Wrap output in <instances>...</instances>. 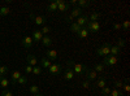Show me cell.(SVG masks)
Listing matches in <instances>:
<instances>
[{
    "mask_svg": "<svg viewBox=\"0 0 130 96\" xmlns=\"http://www.w3.org/2000/svg\"><path fill=\"white\" fill-rule=\"evenodd\" d=\"M17 83H20V84H26V83H27V77H26V75H21V77L18 78Z\"/></svg>",
    "mask_w": 130,
    "mask_h": 96,
    "instance_id": "obj_33",
    "label": "cell"
},
{
    "mask_svg": "<svg viewBox=\"0 0 130 96\" xmlns=\"http://www.w3.org/2000/svg\"><path fill=\"white\" fill-rule=\"evenodd\" d=\"M95 86H96V87H99V88H104V87L107 86V78H105V77H102V78H99V79L96 81Z\"/></svg>",
    "mask_w": 130,
    "mask_h": 96,
    "instance_id": "obj_16",
    "label": "cell"
},
{
    "mask_svg": "<svg viewBox=\"0 0 130 96\" xmlns=\"http://www.w3.org/2000/svg\"><path fill=\"white\" fill-rule=\"evenodd\" d=\"M73 20H74V17H72L70 14H69V16H67V17H65V21H67V22H72Z\"/></svg>",
    "mask_w": 130,
    "mask_h": 96,
    "instance_id": "obj_42",
    "label": "cell"
},
{
    "mask_svg": "<svg viewBox=\"0 0 130 96\" xmlns=\"http://www.w3.org/2000/svg\"><path fill=\"white\" fill-rule=\"evenodd\" d=\"M117 47L120 48V49H121L122 47H125V40H124V39H118V40H117Z\"/></svg>",
    "mask_w": 130,
    "mask_h": 96,
    "instance_id": "obj_38",
    "label": "cell"
},
{
    "mask_svg": "<svg viewBox=\"0 0 130 96\" xmlns=\"http://www.w3.org/2000/svg\"><path fill=\"white\" fill-rule=\"evenodd\" d=\"M21 44H22V47H25L26 49H29V48H31V47H32V44H34V40H32V38H31V36L26 35V36H24L22 42H21Z\"/></svg>",
    "mask_w": 130,
    "mask_h": 96,
    "instance_id": "obj_8",
    "label": "cell"
},
{
    "mask_svg": "<svg viewBox=\"0 0 130 96\" xmlns=\"http://www.w3.org/2000/svg\"><path fill=\"white\" fill-rule=\"evenodd\" d=\"M40 42H42V44L44 46V47H50V46L52 44V39H51L50 36H47V35H46V36H43Z\"/></svg>",
    "mask_w": 130,
    "mask_h": 96,
    "instance_id": "obj_20",
    "label": "cell"
},
{
    "mask_svg": "<svg viewBox=\"0 0 130 96\" xmlns=\"http://www.w3.org/2000/svg\"><path fill=\"white\" fill-rule=\"evenodd\" d=\"M32 74H35V75H39L42 74V69L37 65V66H32Z\"/></svg>",
    "mask_w": 130,
    "mask_h": 96,
    "instance_id": "obj_35",
    "label": "cell"
},
{
    "mask_svg": "<svg viewBox=\"0 0 130 96\" xmlns=\"http://www.w3.org/2000/svg\"><path fill=\"white\" fill-rule=\"evenodd\" d=\"M34 96H43V95H40V93H37V95H34Z\"/></svg>",
    "mask_w": 130,
    "mask_h": 96,
    "instance_id": "obj_46",
    "label": "cell"
},
{
    "mask_svg": "<svg viewBox=\"0 0 130 96\" xmlns=\"http://www.w3.org/2000/svg\"><path fill=\"white\" fill-rule=\"evenodd\" d=\"M55 3L57 4V10H60V12H67V10H69V8H70V4L62 2V0H56Z\"/></svg>",
    "mask_w": 130,
    "mask_h": 96,
    "instance_id": "obj_7",
    "label": "cell"
},
{
    "mask_svg": "<svg viewBox=\"0 0 130 96\" xmlns=\"http://www.w3.org/2000/svg\"><path fill=\"white\" fill-rule=\"evenodd\" d=\"M82 87H83V88H89V87H90V82H89L87 79L83 81V82H82Z\"/></svg>",
    "mask_w": 130,
    "mask_h": 96,
    "instance_id": "obj_41",
    "label": "cell"
},
{
    "mask_svg": "<svg viewBox=\"0 0 130 96\" xmlns=\"http://www.w3.org/2000/svg\"><path fill=\"white\" fill-rule=\"evenodd\" d=\"M30 92L34 93V95L39 93V87L37 86V84H32V86H30Z\"/></svg>",
    "mask_w": 130,
    "mask_h": 96,
    "instance_id": "obj_32",
    "label": "cell"
},
{
    "mask_svg": "<svg viewBox=\"0 0 130 96\" xmlns=\"http://www.w3.org/2000/svg\"><path fill=\"white\" fill-rule=\"evenodd\" d=\"M68 68L73 70L74 75H75V74H78V75H82L83 73H86V71L89 70L85 65H82V64H77V62H74L73 60H69V61H68Z\"/></svg>",
    "mask_w": 130,
    "mask_h": 96,
    "instance_id": "obj_1",
    "label": "cell"
},
{
    "mask_svg": "<svg viewBox=\"0 0 130 96\" xmlns=\"http://www.w3.org/2000/svg\"><path fill=\"white\" fill-rule=\"evenodd\" d=\"M100 16H102V14H100L99 12H92V13L90 14V18H89V21H92V22H96V21L100 18Z\"/></svg>",
    "mask_w": 130,
    "mask_h": 96,
    "instance_id": "obj_22",
    "label": "cell"
},
{
    "mask_svg": "<svg viewBox=\"0 0 130 96\" xmlns=\"http://www.w3.org/2000/svg\"><path fill=\"white\" fill-rule=\"evenodd\" d=\"M20 77H21V73L18 70L12 71V74H10V83H12V84H17V81H18Z\"/></svg>",
    "mask_w": 130,
    "mask_h": 96,
    "instance_id": "obj_11",
    "label": "cell"
},
{
    "mask_svg": "<svg viewBox=\"0 0 130 96\" xmlns=\"http://www.w3.org/2000/svg\"><path fill=\"white\" fill-rule=\"evenodd\" d=\"M10 84V81L8 79V78H5V77H3V78H0V87L2 88H4V90H7L8 88V86Z\"/></svg>",
    "mask_w": 130,
    "mask_h": 96,
    "instance_id": "obj_18",
    "label": "cell"
},
{
    "mask_svg": "<svg viewBox=\"0 0 130 96\" xmlns=\"http://www.w3.org/2000/svg\"><path fill=\"white\" fill-rule=\"evenodd\" d=\"M10 13V9L8 7H2L0 8V16H8Z\"/></svg>",
    "mask_w": 130,
    "mask_h": 96,
    "instance_id": "obj_26",
    "label": "cell"
},
{
    "mask_svg": "<svg viewBox=\"0 0 130 96\" xmlns=\"http://www.w3.org/2000/svg\"><path fill=\"white\" fill-rule=\"evenodd\" d=\"M25 71H26V73H32V66L27 65V66L25 68Z\"/></svg>",
    "mask_w": 130,
    "mask_h": 96,
    "instance_id": "obj_43",
    "label": "cell"
},
{
    "mask_svg": "<svg viewBox=\"0 0 130 96\" xmlns=\"http://www.w3.org/2000/svg\"><path fill=\"white\" fill-rule=\"evenodd\" d=\"M48 10H50V12H56V10H57V4L55 3V2H53V3H51V4H48Z\"/></svg>",
    "mask_w": 130,
    "mask_h": 96,
    "instance_id": "obj_30",
    "label": "cell"
},
{
    "mask_svg": "<svg viewBox=\"0 0 130 96\" xmlns=\"http://www.w3.org/2000/svg\"><path fill=\"white\" fill-rule=\"evenodd\" d=\"M46 55H47V59L48 60H52V61H56L57 60V52L53 51V49H48L46 52Z\"/></svg>",
    "mask_w": 130,
    "mask_h": 96,
    "instance_id": "obj_12",
    "label": "cell"
},
{
    "mask_svg": "<svg viewBox=\"0 0 130 96\" xmlns=\"http://www.w3.org/2000/svg\"><path fill=\"white\" fill-rule=\"evenodd\" d=\"M0 65H2V61H0Z\"/></svg>",
    "mask_w": 130,
    "mask_h": 96,
    "instance_id": "obj_47",
    "label": "cell"
},
{
    "mask_svg": "<svg viewBox=\"0 0 130 96\" xmlns=\"http://www.w3.org/2000/svg\"><path fill=\"white\" fill-rule=\"evenodd\" d=\"M81 13H82V9H81V8H78V7H74V8L72 9L70 16H72V17H74V18H75V17L78 18V17L81 16Z\"/></svg>",
    "mask_w": 130,
    "mask_h": 96,
    "instance_id": "obj_19",
    "label": "cell"
},
{
    "mask_svg": "<svg viewBox=\"0 0 130 96\" xmlns=\"http://www.w3.org/2000/svg\"><path fill=\"white\" fill-rule=\"evenodd\" d=\"M77 5H78V8H86V7H89L90 5V2L89 0H79V2H77Z\"/></svg>",
    "mask_w": 130,
    "mask_h": 96,
    "instance_id": "obj_25",
    "label": "cell"
},
{
    "mask_svg": "<svg viewBox=\"0 0 130 96\" xmlns=\"http://www.w3.org/2000/svg\"><path fill=\"white\" fill-rule=\"evenodd\" d=\"M89 22V17L87 16H85V14H81L78 18H77V21H75V24H77L79 27H85V25Z\"/></svg>",
    "mask_w": 130,
    "mask_h": 96,
    "instance_id": "obj_9",
    "label": "cell"
},
{
    "mask_svg": "<svg viewBox=\"0 0 130 96\" xmlns=\"http://www.w3.org/2000/svg\"><path fill=\"white\" fill-rule=\"evenodd\" d=\"M122 86H124V83H122V81H115V87L118 90V88H122Z\"/></svg>",
    "mask_w": 130,
    "mask_h": 96,
    "instance_id": "obj_39",
    "label": "cell"
},
{
    "mask_svg": "<svg viewBox=\"0 0 130 96\" xmlns=\"http://www.w3.org/2000/svg\"><path fill=\"white\" fill-rule=\"evenodd\" d=\"M70 4H72V5H77V2H75V0H72Z\"/></svg>",
    "mask_w": 130,
    "mask_h": 96,
    "instance_id": "obj_45",
    "label": "cell"
},
{
    "mask_svg": "<svg viewBox=\"0 0 130 96\" xmlns=\"http://www.w3.org/2000/svg\"><path fill=\"white\" fill-rule=\"evenodd\" d=\"M40 65H42L43 68H46V69H48V68L51 66V62H50V60H48L47 57H43V59L40 60Z\"/></svg>",
    "mask_w": 130,
    "mask_h": 96,
    "instance_id": "obj_23",
    "label": "cell"
},
{
    "mask_svg": "<svg viewBox=\"0 0 130 96\" xmlns=\"http://www.w3.org/2000/svg\"><path fill=\"white\" fill-rule=\"evenodd\" d=\"M30 20H32L35 22V25L38 26H44L46 22H47V18L46 17H43V16H34V14H30Z\"/></svg>",
    "mask_w": 130,
    "mask_h": 96,
    "instance_id": "obj_4",
    "label": "cell"
},
{
    "mask_svg": "<svg viewBox=\"0 0 130 96\" xmlns=\"http://www.w3.org/2000/svg\"><path fill=\"white\" fill-rule=\"evenodd\" d=\"M113 27H115V30H120V29H121V25H120V24H115Z\"/></svg>",
    "mask_w": 130,
    "mask_h": 96,
    "instance_id": "obj_44",
    "label": "cell"
},
{
    "mask_svg": "<svg viewBox=\"0 0 130 96\" xmlns=\"http://www.w3.org/2000/svg\"><path fill=\"white\" fill-rule=\"evenodd\" d=\"M31 38H32V40H34V42H40L42 38H43V34L40 33V30H34V31H32Z\"/></svg>",
    "mask_w": 130,
    "mask_h": 96,
    "instance_id": "obj_14",
    "label": "cell"
},
{
    "mask_svg": "<svg viewBox=\"0 0 130 96\" xmlns=\"http://www.w3.org/2000/svg\"><path fill=\"white\" fill-rule=\"evenodd\" d=\"M50 31H51V27H50V26H46V25H44V26L42 27V30H40V33L43 34V36H44V34H48Z\"/></svg>",
    "mask_w": 130,
    "mask_h": 96,
    "instance_id": "obj_34",
    "label": "cell"
},
{
    "mask_svg": "<svg viewBox=\"0 0 130 96\" xmlns=\"http://www.w3.org/2000/svg\"><path fill=\"white\" fill-rule=\"evenodd\" d=\"M79 30H81V27H79L77 24H75V22H72V24H70V31H73V33L77 34Z\"/></svg>",
    "mask_w": 130,
    "mask_h": 96,
    "instance_id": "obj_27",
    "label": "cell"
},
{
    "mask_svg": "<svg viewBox=\"0 0 130 96\" xmlns=\"http://www.w3.org/2000/svg\"><path fill=\"white\" fill-rule=\"evenodd\" d=\"M104 69H105V66L103 65V64H96L94 70H95L96 73H103V71H104Z\"/></svg>",
    "mask_w": 130,
    "mask_h": 96,
    "instance_id": "obj_28",
    "label": "cell"
},
{
    "mask_svg": "<svg viewBox=\"0 0 130 96\" xmlns=\"http://www.w3.org/2000/svg\"><path fill=\"white\" fill-rule=\"evenodd\" d=\"M117 61H118L117 56H112V55H109V56L104 57L103 65H104V66H112V65H116V64H117Z\"/></svg>",
    "mask_w": 130,
    "mask_h": 96,
    "instance_id": "obj_5",
    "label": "cell"
},
{
    "mask_svg": "<svg viewBox=\"0 0 130 96\" xmlns=\"http://www.w3.org/2000/svg\"><path fill=\"white\" fill-rule=\"evenodd\" d=\"M96 77H98V73L95 70H87V71H86V79H87L89 82L95 81Z\"/></svg>",
    "mask_w": 130,
    "mask_h": 96,
    "instance_id": "obj_10",
    "label": "cell"
},
{
    "mask_svg": "<svg viewBox=\"0 0 130 96\" xmlns=\"http://www.w3.org/2000/svg\"><path fill=\"white\" fill-rule=\"evenodd\" d=\"M26 60H27V62H29L30 66H37V65H38V59H37L34 55H27Z\"/></svg>",
    "mask_w": 130,
    "mask_h": 96,
    "instance_id": "obj_13",
    "label": "cell"
},
{
    "mask_svg": "<svg viewBox=\"0 0 130 96\" xmlns=\"http://www.w3.org/2000/svg\"><path fill=\"white\" fill-rule=\"evenodd\" d=\"M129 26H130V22H129V21H124V24L121 25V29H124V30H129Z\"/></svg>",
    "mask_w": 130,
    "mask_h": 96,
    "instance_id": "obj_40",
    "label": "cell"
},
{
    "mask_svg": "<svg viewBox=\"0 0 130 96\" xmlns=\"http://www.w3.org/2000/svg\"><path fill=\"white\" fill-rule=\"evenodd\" d=\"M109 95H111V96H124L122 91L117 90V88H113V90H111V93H109Z\"/></svg>",
    "mask_w": 130,
    "mask_h": 96,
    "instance_id": "obj_29",
    "label": "cell"
},
{
    "mask_svg": "<svg viewBox=\"0 0 130 96\" xmlns=\"http://www.w3.org/2000/svg\"><path fill=\"white\" fill-rule=\"evenodd\" d=\"M124 90H125V93H129V91H130V87H129V79H126L125 81V83H124Z\"/></svg>",
    "mask_w": 130,
    "mask_h": 96,
    "instance_id": "obj_36",
    "label": "cell"
},
{
    "mask_svg": "<svg viewBox=\"0 0 130 96\" xmlns=\"http://www.w3.org/2000/svg\"><path fill=\"white\" fill-rule=\"evenodd\" d=\"M111 90H112L111 87H108V86H105L104 88H102V95H103V96H108V95L111 93Z\"/></svg>",
    "mask_w": 130,
    "mask_h": 96,
    "instance_id": "obj_31",
    "label": "cell"
},
{
    "mask_svg": "<svg viewBox=\"0 0 130 96\" xmlns=\"http://www.w3.org/2000/svg\"><path fill=\"white\" fill-rule=\"evenodd\" d=\"M111 46H112L111 43H105V44H103L100 48H98V49H96V55H98V56H103V57L109 56Z\"/></svg>",
    "mask_w": 130,
    "mask_h": 96,
    "instance_id": "obj_2",
    "label": "cell"
},
{
    "mask_svg": "<svg viewBox=\"0 0 130 96\" xmlns=\"http://www.w3.org/2000/svg\"><path fill=\"white\" fill-rule=\"evenodd\" d=\"M0 96H13V93L10 92L9 90H3L2 93H0Z\"/></svg>",
    "mask_w": 130,
    "mask_h": 96,
    "instance_id": "obj_37",
    "label": "cell"
},
{
    "mask_svg": "<svg viewBox=\"0 0 130 96\" xmlns=\"http://www.w3.org/2000/svg\"><path fill=\"white\" fill-rule=\"evenodd\" d=\"M8 71H9V69H8L7 65H0V78L5 77V74H7Z\"/></svg>",
    "mask_w": 130,
    "mask_h": 96,
    "instance_id": "obj_24",
    "label": "cell"
},
{
    "mask_svg": "<svg viewBox=\"0 0 130 96\" xmlns=\"http://www.w3.org/2000/svg\"><path fill=\"white\" fill-rule=\"evenodd\" d=\"M77 35H78V38H79V39H85V38H87V35H89V30L86 29V27H81V30L77 33Z\"/></svg>",
    "mask_w": 130,
    "mask_h": 96,
    "instance_id": "obj_17",
    "label": "cell"
},
{
    "mask_svg": "<svg viewBox=\"0 0 130 96\" xmlns=\"http://www.w3.org/2000/svg\"><path fill=\"white\" fill-rule=\"evenodd\" d=\"M17 96H18V95H17Z\"/></svg>",
    "mask_w": 130,
    "mask_h": 96,
    "instance_id": "obj_48",
    "label": "cell"
},
{
    "mask_svg": "<svg viewBox=\"0 0 130 96\" xmlns=\"http://www.w3.org/2000/svg\"><path fill=\"white\" fill-rule=\"evenodd\" d=\"M85 27L89 30V33H90V31H91V33H98V31L100 30V24L98 22V21H96V22H92V21H89V22L85 25Z\"/></svg>",
    "mask_w": 130,
    "mask_h": 96,
    "instance_id": "obj_3",
    "label": "cell"
},
{
    "mask_svg": "<svg viewBox=\"0 0 130 96\" xmlns=\"http://www.w3.org/2000/svg\"><path fill=\"white\" fill-rule=\"evenodd\" d=\"M118 53H121V49L118 48L117 46H111V51H109V55H112V56H117Z\"/></svg>",
    "mask_w": 130,
    "mask_h": 96,
    "instance_id": "obj_21",
    "label": "cell"
},
{
    "mask_svg": "<svg viewBox=\"0 0 130 96\" xmlns=\"http://www.w3.org/2000/svg\"><path fill=\"white\" fill-rule=\"evenodd\" d=\"M48 71L52 75H57V74H60L62 71V68H61L60 64H51V66L48 68Z\"/></svg>",
    "mask_w": 130,
    "mask_h": 96,
    "instance_id": "obj_6",
    "label": "cell"
},
{
    "mask_svg": "<svg viewBox=\"0 0 130 96\" xmlns=\"http://www.w3.org/2000/svg\"><path fill=\"white\" fill-rule=\"evenodd\" d=\"M64 78H65V81H72L73 78H74V73H73V70L72 69H67L64 71Z\"/></svg>",
    "mask_w": 130,
    "mask_h": 96,
    "instance_id": "obj_15",
    "label": "cell"
}]
</instances>
